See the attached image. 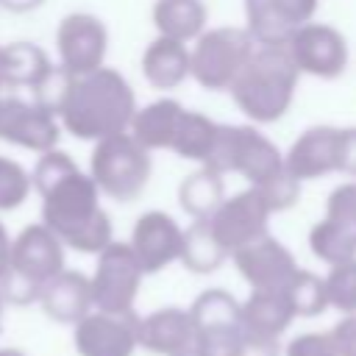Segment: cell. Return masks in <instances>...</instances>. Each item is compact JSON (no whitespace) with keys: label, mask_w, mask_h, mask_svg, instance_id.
<instances>
[{"label":"cell","mask_w":356,"mask_h":356,"mask_svg":"<svg viewBox=\"0 0 356 356\" xmlns=\"http://www.w3.org/2000/svg\"><path fill=\"white\" fill-rule=\"evenodd\" d=\"M136 111V95L125 75L114 67H97L86 75H75L70 95L58 111L61 131L83 142H97L111 134H122Z\"/></svg>","instance_id":"1"},{"label":"cell","mask_w":356,"mask_h":356,"mask_svg":"<svg viewBox=\"0 0 356 356\" xmlns=\"http://www.w3.org/2000/svg\"><path fill=\"white\" fill-rule=\"evenodd\" d=\"M42 197V222L61 239L64 248L78 253H100L111 242V217L100 206V192L89 172L81 167L70 170Z\"/></svg>","instance_id":"2"},{"label":"cell","mask_w":356,"mask_h":356,"mask_svg":"<svg viewBox=\"0 0 356 356\" xmlns=\"http://www.w3.org/2000/svg\"><path fill=\"white\" fill-rule=\"evenodd\" d=\"M298 78L300 72L286 44H256L228 92L248 120L275 122L289 111Z\"/></svg>","instance_id":"3"},{"label":"cell","mask_w":356,"mask_h":356,"mask_svg":"<svg viewBox=\"0 0 356 356\" xmlns=\"http://www.w3.org/2000/svg\"><path fill=\"white\" fill-rule=\"evenodd\" d=\"M150 172H153L150 150L142 147L128 131L97 139L92 147L89 178L95 181L100 195L117 203L136 200L145 192Z\"/></svg>","instance_id":"4"},{"label":"cell","mask_w":356,"mask_h":356,"mask_svg":"<svg viewBox=\"0 0 356 356\" xmlns=\"http://www.w3.org/2000/svg\"><path fill=\"white\" fill-rule=\"evenodd\" d=\"M203 167L217 175L239 172L250 181V186H259L284 170V156L253 125H220Z\"/></svg>","instance_id":"5"},{"label":"cell","mask_w":356,"mask_h":356,"mask_svg":"<svg viewBox=\"0 0 356 356\" xmlns=\"http://www.w3.org/2000/svg\"><path fill=\"white\" fill-rule=\"evenodd\" d=\"M256 42L245 28L222 25L203 31L189 50V75L209 92H222L245 67Z\"/></svg>","instance_id":"6"},{"label":"cell","mask_w":356,"mask_h":356,"mask_svg":"<svg viewBox=\"0 0 356 356\" xmlns=\"http://www.w3.org/2000/svg\"><path fill=\"white\" fill-rule=\"evenodd\" d=\"M142 267L128 242H108L97 253L95 273L89 275L92 306L100 312H131L142 286Z\"/></svg>","instance_id":"7"},{"label":"cell","mask_w":356,"mask_h":356,"mask_svg":"<svg viewBox=\"0 0 356 356\" xmlns=\"http://www.w3.org/2000/svg\"><path fill=\"white\" fill-rule=\"evenodd\" d=\"M72 342L78 356H134L139 348V314L92 309L75 323Z\"/></svg>","instance_id":"8"},{"label":"cell","mask_w":356,"mask_h":356,"mask_svg":"<svg viewBox=\"0 0 356 356\" xmlns=\"http://www.w3.org/2000/svg\"><path fill=\"white\" fill-rule=\"evenodd\" d=\"M56 50H58V64L72 75H86L103 67L108 53L106 22L89 11L67 14L56 28Z\"/></svg>","instance_id":"9"},{"label":"cell","mask_w":356,"mask_h":356,"mask_svg":"<svg viewBox=\"0 0 356 356\" xmlns=\"http://www.w3.org/2000/svg\"><path fill=\"white\" fill-rule=\"evenodd\" d=\"M267 222H270V209L264 206L256 186H248L231 197H222V203L209 217V228L228 256L250 245L253 239L270 234Z\"/></svg>","instance_id":"10"},{"label":"cell","mask_w":356,"mask_h":356,"mask_svg":"<svg viewBox=\"0 0 356 356\" xmlns=\"http://www.w3.org/2000/svg\"><path fill=\"white\" fill-rule=\"evenodd\" d=\"M286 50L298 72H306L323 81L339 78L348 67V42L337 28L325 22H306L303 28H298L289 36Z\"/></svg>","instance_id":"11"},{"label":"cell","mask_w":356,"mask_h":356,"mask_svg":"<svg viewBox=\"0 0 356 356\" xmlns=\"http://www.w3.org/2000/svg\"><path fill=\"white\" fill-rule=\"evenodd\" d=\"M0 139L22 150L44 153L58 147L61 125L53 114L14 92H0Z\"/></svg>","instance_id":"12"},{"label":"cell","mask_w":356,"mask_h":356,"mask_svg":"<svg viewBox=\"0 0 356 356\" xmlns=\"http://www.w3.org/2000/svg\"><path fill=\"white\" fill-rule=\"evenodd\" d=\"M320 0H245V31L256 44H286L289 36L312 22Z\"/></svg>","instance_id":"13"},{"label":"cell","mask_w":356,"mask_h":356,"mask_svg":"<svg viewBox=\"0 0 356 356\" xmlns=\"http://www.w3.org/2000/svg\"><path fill=\"white\" fill-rule=\"evenodd\" d=\"M8 270H14L22 278L42 286L44 281H50L56 273L64 270V245H61V239L44 222L25 225L11 239Z\"/></svg>","instance_id":"14"},{"label":"cell","mask_w":356,"mask_h":356,"mask_svg":"<svg viewBox=\"0 0 356 356\" xmlns=\"http://www.w3.org/2000/svg\"><path fill=\"white\" fill-rule=\"evenodd\" d=\"M181 234L184 228L167 214V211H145L139 214V220L134 222L131 231V250L142 267L145 275L164 270L167 264H172L181 253Z\"/></svg>","instance_id":"15"},{"label":"cell","mask_w":356,"mask_h":356,"mask_svg":"<svg viewBox=\"0 0 356 356\" xmlns=\"http://www.w3.org/2000/svg\"><path fill=\"white\" fill-rule=\"evenodd\" d=\"M231 259L236 264V273L253 289H284L298 270L295 256L270 234L234 250Z\"/></svg>","instance_id":"16"},{"label":"cell","mask_w":356,"mask_h":356,"mask_svg":"<svg viewBox=\"0 0 356 356\" xmlns=\"http://www.w3.org/2000/svg\"><path fill=\"white\" fill-rule=\"evenodd\" d=\"M284 170L300 184L339 172V128L314 125L303 131L284 156Z\"/></svg>","instance_id":"17"},{"label":"cell","mask_w":356,"mask_h":356,"mask_svg":"<svg viewBox=\"0 0 356 356\" xmlns=\"http://www.w3.org/2000/svg\"><path fill=\"white\" fill-rule=\"evenodd\" d=\"M36 303L42 306V312L61 325H75L83 314H89L92 306V286H89V275L78 273V270H61L56 273L50 281L42 284Z\"/></svg>","instance_id":"18"},{"label":"cell","mask_w":356,"mask_h":356,"mask_svg":"<svg viewBox=\"0 0 356 356\" xmlns=\"http://www.w3.org/2000/svg\"><path fill=\"white\" fill-rule=\"evenodd\" d=\"M195 325L186 309L164 306L139 317V345L159 356H172L186 348H195Z\"/></svg>","instance_id":"19"},{"label":"cell","mask_w":356,"mask_h":356,"mask_svg":"<svg viewBox=\"0 0 356 356\" xmlns=\"http://www.w3.org/2000/svg\"><path fill=\"white\" fill-rule=\"evenodd\" d=\"M242 331L261 339H278L295 320V309L284 289H253L245 303H239Z\"/></svg>","instance_id":"20"},{"label":"cell","mask_w":356,"mask_h":356,"mask_svg":"<svg viewBox=\"0 0 356 356\" xmlns=\"http://www.w3.org/2000/svg\"><path fill=\"white\" fill-rule=\"evenodd\" d=\"M195 325V337H222V334H239L242 320H239V300L225 292V289H203L195 303L186 309ZM195 339V342H197Z\"/></svg>","instance_id":"21"},{"label":"cell","mask_w":356,"mask_h":356,"mask_svg":"<svg viewBox=\"0 0 356 356\" xmlns=\"http://www.w3.org/2000/svg\"><path fill=\"white\" fill-rule=\"evenodd\" d=\"M142 75L153 89H175L189 75L186 42L156 36L142 53Z\"/></svg>","instance_id":"22"},{"label":"cell","mask_w":356,"mask_h":356,"mask_svg":"<svg viewBox=\"0 0 356 356\" xmlns=\"http://www.w3.org/2000/svg\"><path fill=\"white\" fill-rule=\"evenodd\" d=\"M181 111H184V106L172 97L153 100L134 111L128 134L147 150H170V139H172Z\"/></svg>","instance_id":"23"},{"label":"cell","mask_w":356,"mask_h":356,"mask_svg":"<svg viewBox=\"0 0 356 356\" xmlns=\"http://www.w3.org/2000/svg\"><path fill=\"white\" fill-rule=\"evenodd\" d=\"M50 64H53L50 56L33 42L3 44L0 47V92L31 89Z\"/></svg>","instance_id":"24"},{"label":"cell","mask_w":356,"mask_h":356,"mask_svg":"<svg viewBox=\"0 0 356 356\" xmlns=\"http://www.w3.org/2000/svg\"><path fill=\"white\" fill-rule=\"evenodd\" d=\"M153 25L159 36L167 39H178V42L197 39L206 28V6L203 0H156Z\"/></svg>","instance_id":"25"},{"label":"cell","mask_w":356,"mask_h":356,"mask_svg":"<svg viewBox=\"0 0 356 356\" xmlns=\"http://www.w3.org/2000/svg\"><path fill=\"white\" fill-rule=\"evenodd\" d=\"M217 122L200 111H189L184 108L178 122H175V131H172V139H170V150L181 159H189V161H206L209 153H211V145H214V136H217Z\"/></svg>","instance_id":"26"},{"label":"cell","mask_w":356,"mask_h":356,"mask_svg":"<svg viewBox=\"0 0 356 356\" xmlns=\"http://www.w3.org/2000/svg\"><path fill=\"white\" fill-rule=\"evenodd\" d=\"M222 197H225L222 175H217L209 167L189 172L178 186V203L192 220H209L214 209L222 203Z\"/></svg>","instance_id":"27"},{"label":"cell","mask_w":356,"mask_h":356,"mask_svg":"<svg viewBox=\"0 0 356 356\" xmlns=\"http://www.w3.org/2000/svg\"><path fill=\"white\" fill-rule=\"evenodd\" d=\"M225 250L222 245L214 239L211 228H209V220H195L189 228H184L181 234V264L189 270V273H214L217 267H222L225 261Z\"/></svg>","instance_id":"28"},{"label":"cell","mask_w":356,"mask_h":356,"mask_svg":"<svg viewBox=\"0 0 356 356\" xmlns=\"http://www.w3.org/2000/svg\"><path fill=\"white\" fill-rule=\"evenodd\" d=\"M309 248L328 267L331 264H342V261L356 259V234L323 217L309 231Z\"/></svg>","instance_id":"29"},{"label":"cell","mask_w":356,"mask_h":356,"mask_svg":"<svg viewBox=\"0 0 356 356\" xmlns=\"http://www.w3.org/2000/svg\"><path fill=\"white\" fill-rule=\"evenodd\" d=\"M295 317H317L328 309V298H325V284L320 275L309 273V270H295V275L289 278V284L284 286Z\"/></svg>","instance_id":"30"},{"label":"cell","mask_w":356,"mask_h":356,"mask_svg":"<svg viewBox=\"0 0 356 356\" xmlns=\"http://www.w3.org/2000/svg\"><path fill=\"white\" fill-rule=\"evenodd\" d=\"M72 72H67L61 64H50L47 70H44V75L31 86V100L39 106V108H44L47 114H53L56 120H58V111H61V106H64V100H67V95H70V86H72Z\"/></svg>","instance_id":"31"},{"label":"cell","mask_w":356,"mask_h":356,"mask_svg":"<svg viewBox=\"0 0 356 356\" xmlns=\"http://www.w3.org/2000/svg\"><path fill=\"white\" fill-rule=\"evenodd\" d=\"M33 192L31 172L11 156H0V211L19 209Z\"/></svg>","instance_id":"32"},{"label":"cell","mask_w":356,"mask_h":356,"mask_svg":"<svg viewBox=\"0 0 356 356\" xmlns=\"http://www.w3.org/2000/svg\"><path fill=\"white\" fill-rule=\"evenodd\" d=\"M323 284H325L328 306L339 309L342 314H356V259L331 264Z\"/></svg>","instance_id":"33"},{"label":"cell","mask_w":356,"mask_h":356,"mask_svg":"<svg viewBox=\"0 0 356 356\" xmlns=\"http://www.w3.org/2000/svg\"><path fill=\"white\" fill-rule=\"evenodd\" d=\"M256 192L261 195V200H264V206L270 209V214H275V211L292 209V206L298 203V197H300V181L292 178L286 170H281V172L273 175L270 181L259 184Z\"/></svg>","instance_id":"34"},{"label":"cell","mask_w":356,"mask_h":356,"mask_svg":"<svg viewBox=\"0 0 356 356\" xmlns=\"http://www.w3.org/2000/svg\"><path fill=\"white\" fill-rule=\"evenodd\" d=\"M325 220L356 234V181L339 184L325 200Z\"/></svg>","instance_id":"35"},{"label":"cell","mask_w":356,"mask_h":356,"mask_svg":"<svg viewBox=\"0 0 356 356\" xmlns=\"http://www.w3.org/2000/svg\"><path fill=\"white\" fill-rule=\"evenodd\" d=\"M286 356H339L328 331H309L286 345Z\"/></svg>","instance_id":"36"},{"label":"cell","mask_w":356,"mask_h":356,"mask_svg":"<svg viewBox=\"0 0 356 356\" xmlns=\"http://www.w3.org/2000/svg\"><path fill=\"white\" fill-rule=\"evenodd\" d=\"M328 334L339 356H356V314H345Z\"/></svg>","instance_id":"37"},{"label":"cell","mask_w":356,"mask_h":356,"mask_svg":"<svg viewBox=\"0 0 356 356\" xmlns=\"http://www.w3.org/2000/svg\"><path fill=\"white\" fill-rule=\"evenodd\" d=\"M339 172L356 175V128H339Z\"/></svg>","instance_id":"38"},{"label":"cell","mask_w":356,"mask_h":356,"mask_svg":"<svg viewBox=\"0 0 356 356\" xmlns=\"http://www.w3.org/2000/svg\"><path fill=\"white\" fill-rule=\"evenodd\" d=\"M236 356H278V342L275 339H261V337L245 334Z\"/></svg>","instance_id":"39"},{"label":"cell","mask_w":356,"mask_h":356,"mask_svg":"<svg viewBox=\"0 0 356 356\" xmlns=\"http://www.w3.org/2000/svg\"><path fill=\"white\" fill-rule=\"evenodd\" d=\"M44 0H0V8L11 11V14H28L33 8H39Z\"/></svg>","instance_id":"40"},{"label":"cell","mask_w":356,"mask_h":356,"mask_svg":"<svg viewBox=\"0 0 356 356\" xmlns=\"http://www.w3.org/2000/svg\"><path fill=\"white\" fill-rule=\"evenodd\" d=\"M8 259H11V236H8L6 225L0 222V275H3L6 267H8Z\"/></svg>","instance_id":"41"},{"label":"cell","mask_w":356,"mask_h":356,"mask_svg":"<svg viewBox=\"0 0 356 356\" xmlns=\"http://www.w3.org/2000/svg\"><path fill=\"white\" fill-rule=\"evenodd\" d=\"M0 356H28V353L19 348H0Z\"/></svg>","instance_id":"42"},{"label":"cell","mask_w":356,"mask_h":356,"mask_svg":"<svg viewBox=\"0 0 356 356\" xmlns=\"http://www.w3.org/2000/svg\"><path fill=\"white\" fill-rule=\"evenodd\" d=\"M172 356H203L197 348H186V350H181V353H172Z\"/></svg>","instance_id":"43"},{"label":"cell","mask_w":356,"mask_h":356,"mask_svg":"<svg viewBox=\"0 0 356 356\" xmlns=\"http://www.w3.org/2000/svg\"><path fill=\"white\" fill-rule=\"evenodd\" d=\"M3 309H6V300H3V292H0V320H3Z\"/></svg>","instance_id":"44"}]
</instances>
